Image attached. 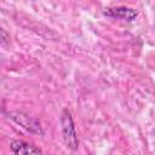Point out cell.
I'll use <instances>...</instances> for the list:
<instances>
[{
    "mask_svg": "<svg viewBox=\"0 0 155 155\" xmlns=\"http://www.w3.org/2000/svg\"><path fill=\"white\" fill-rule=\"evenodd\" d=\"M8 116L16 124L22 126L24 130H27L30 133H36V134H42L44 133L40 122L36 119H34V117H31V116H29V115H27L22 111H12V113L8 114Z\"/></svg>",
    "mask_w": 155,
    "mask_h": 155,
    "instance_id": "2",
    "label": "cell"
},
{
    "mask_svg": "<svg viewBox=\"0 0 155 155\" xmlns=\"http://www.w3.org/2000/svg\"><path fill=\"white\" fill-rule=\"evenodd\" d=\"M105 16L115 18V19H121V21H126V22H132L133 19H136L137 17V11L126 6H119V7H110V8H105V11L103 12Z\"/></svg>",
    "mask_w": 155,
    "mask_h": 155,
    "instance_id": "3",
    "label": "cell"
},
{
    "mask_svg": "<svg viewBox=\"0 0 155 155\" xmlns=\"http://www.w3.org/2000/svg\"><path fill=\"white\" fill-rule=\"evenodd\" d=\"M59 122H61V131H62V136L65 145L71 150H76L79 147V140H78L73 117L68 109H64L62 111Z\"/></svg>",
    "mask_w": 155,
    "mask_h": 155,
    "instance_id": "1",
    "label": "cell"
},
{
    "mask_svg": "<svg viewBox=\"0 0 155 155\" xmlns=\"http://www.w3.org/2000/svg\"><path fill=\"white\" fill-rule=\"evenodd\" d=\"M10 148L15 155H44L39 148L21 139H12L10 142Z\"/></svg>",
    "mask_w": 155,
    "mask_h": 155,
    "instance_id": "4",
    "label": "cell"
}]
</instances>
